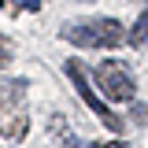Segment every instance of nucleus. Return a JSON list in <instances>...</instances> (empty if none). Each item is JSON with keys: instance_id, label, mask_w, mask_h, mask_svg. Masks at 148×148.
I'll return each instance as SVG.
<instances>
[{"instance_id": "obj_1", "label": "nucleus", "mask_w": 148, "mask_h": 148, "mask_svg": "<svg viewBox=\"0 0 148 148\" xmlns=\"http://www.w3.org/2000/svg\"><path fill=\"white\" fill-rule=\"evenodd\" d=\"M59 37L78 48H115L126 41V26L119 18H85V22H67Z\"/></svg>"}, {"instance_id": "obj_2", "label": "nucleus", "mask_w": 148, "mask_h": 148, "mask_svg": "<svg viewBox=\"0 0 148 148\" xmlns=\"http://www.w3.org/2000/svg\"><path fill=\"white\" fill-rule=\"evenodd\" d=\"M30 130L26 115V82H0V137L22 141Z\"/></svg>"}, {"instance_id": "obj_3", "label": "nucleus", "mask_w": 148, "mask_h": 148, "mask_svg": "<svg viewBox=\"0 0 148 148\" xmlns=\"http://www.w3.org/2000/svg\"><path fill=\"white\" fill-rule=\"evenodd\" d=\"M67 78L74 82L78 96H82V100H85V104H89V108L100 115V122H104L111 133H122V130H126V119H119V111H111L108 104H104V100H100V96L89 89V74H85V67H82L78 59H67Z\"/></svg>"}, {"instance_id": "obj_4", "label": "nucleus", "mask_w": 148, "mask_h": 148, "mask_svg": "<svg viewBox=\"0 0 148 148\" xmlns=\"http://www.w3.org/2000/svg\"><path fill=\"white\" fill-rule=\"evenodd\" d=\"M92 78H96V85L104 89V96L115 100V104H130V100L137 96V85H133L130 71H122L119 63H100Z\"/></svg>"}, {"instance_id": "obj_5", "label": "nucleus", "mask_w": 148, "mask_h": 148, "mask_svg": "<svg viewBox=\"0 0 148 148\" xmlns=\"http://www.w3.org/2000/svg\"><path fill=\"white\" fill-rule=\"evenodd\" d=\"M56 133L63 137L67 148H122V141H89V145H85V141H78L71 130H67V122H56Z\"/></svg>"}, {"instance_id": "obj_6", "label": "nucleus", "mask_w": 148, "mask_h": 148, "mask_svg": "<svg viewBox=\"0 0 148 148\" xmlns=\"http://www.w3.org/2000/svg\"><path fill=\"white\" fill-rule=\"evenodd\" d=\"M126 41H130V45H137V48L148 45V11H141V18L133 22V30L126 34Z\"/></svg>"}, {"instance_id": "obj_7", "label": "nucleus", "mask_w": 148, "mask_h": 148, "mask_svg": "<svg viewBox=\"0 0 148 148\" xmlns=\"http://www.w3.org/2000/svg\"><path fill=\"white\" fill-rule=\"evenodd\" d=\"M0 4H4L11 15H18V11H37V8H41V0H0Z\"/></svg>"}, {"instance_id": "obj_8", "label": "nucleus", "mask_w": 148, "mask_h": 148, "mask_svg": "<svg viewBox=\"0 0 148 148\" xmlns=\"http://www.w3.org/2000/svg\"><path fill=\"white\" fill-rule=\"evenodd\" d=\"M130 119H133L137 126H148V104H133V111H130Z\"/></svg>"}, {"instance_id": "obj_9", "label": "nucleus", "mask_w": 148, "mask_h": 148, "mask_svg": "<svg viewBox=\"0 0 148 148\" xmlns=\"http://www.w3.org/2000/svg\"><path fill=\"white\" fill-rule=\"evenodd\" d=\"M8 59H11V56H8V45L0 41V67H8Z\"/></svg>"}]
</instances>
